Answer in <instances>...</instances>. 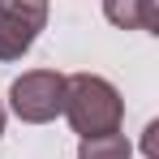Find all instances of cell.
<instances>
[{
    "label": "cell",
    "instance_id": "1",
    "mask_svg": "<svg viewBox=\"0 0 159 159\" xmlns=\"http://www.w3.org/2000/svg\"><path fill=\"white\" fill-rule=\"evenodd\" d=\"M60 116L73 125L78 138H103V133H120L125 120V99L120 90L99 73H69L65 78V107Z\"/></svg>",
    "mask_w": 159,
    "mask_h": 159
},
{
    "label": "cell",
    "instance_id": "2",
    "mask_svg": "<svg viewBox=\"0 0 159 159\" xmlns=\"http://www.w3.org/2000/svg\"><path fill=\"white\" fill-rule=\"evenodd\" d=\"M9 107L26 125H48L65 107V73L56 69H30L9 86Z\"/></svg>",
    "mask_w": 159,
    "mask_h": 159
},
{
    "label": "cell",
    "instance_id": "3",
    "mask_svg": "<svg viewBox=\"0 0 159 159\" xmlns=\"http://www.w3.org/2000/svg\"><path fill=\"white\" fill-rule=\"evenodd\" d=\"M48 26V0H0V60H22Z\"/></svg>",
    "mask_w": 159,
    "mask_h": 159
},
{
    "label": "cell",
    "instance_id": "4",
    "mask_svg": "<svg viewBox=\"0 0 159 159\" xmlns=\"http://www.w3.org/2000/svg\"><path fill=\"white\" fill-rule=\"evenodd\" d=\"M103 17L120 30L159 34V0H103Z\"/></svg>",
    "mask_w": 159,
    "mask_h": 159
},
{
    "label": "cell",
    "instance_id": "5",
    "mask_svg": "<svg viewBox=\"0 0 159 159\" xmlns=\"http://www.w3.org/2000/svg\"><path fill=\"white\" fill-rule=\"evenodd\" d=\"M133 146L125 133H103V138H82L78 142V159H129Z\"/></svg>",
    "mask_w": 159,
    "mask_h": 159
},
{
    "label": "cell",
    "instance_id": "6",
    "mask_svg": "<svg viewBox=\"0 0 159 159\" xmlns=\"http://www.w3.org/2000/svg\"><path fill=\"white\" fill-rule=\"evenodd\" d=\"M0 133H4V107H0Z\"/></svg>",
    "mask_w": 159,
    "mask_h": 159
}]
</instances>
